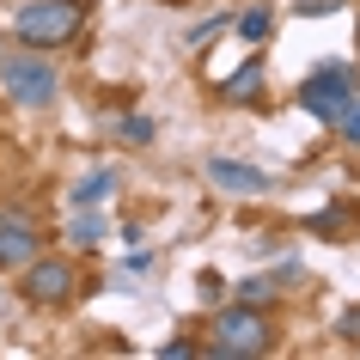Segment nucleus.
Listing matches in <instances>:
<instances>
[{"mask_svg":"<svg viewBox=\"0 0 360 360\" xmlns=\"http://www.w3.org/2000/svg\"><path fill=\"white\" fill-rule=\"evenodd\" d=\"M159 354H165V360H190V354H202V348H195V342H165Z\"/></svg>","mask_w":360,"mask_h":360,"instance_id":"a211bd4d","label":"nucleus"},{"mask_svg":"<svg viewBox=\"0 0 360 360\" xmlns=\"http://www.w3.org/2000/svg\"><path fill=\"white\" fill-rule=\"evenodd\" d=\"M122 269H129V275H147V269H153V250H129V257H122Z\"/></svg>","mask_w":360,"mask_h":360,"instance_id":"f3484780","label":"nucleus"},{"mask_svg":"<svg viewBox=\"0 0 360 360\" xmlns=\"http://www.w3.org/2000/svg\"><path fill=\"white\" fill-rule=\"evenodd\" d=\"M79 25H86V0H25L13 13V37L49 56V49H68L79 37Z\"/></svg>","mask_w":360,"mask_h":360,"instance_id":"f03ea898","label":"nucleus"},{"mask_svg":"<svg viewBox=\"0 0 360 360\" xmlns=\"http://www.w3.org/2000/svg\"><path fill=\"white\" fill-rule=\"evenodd\" d=\"M336 129H342V141H348V147H360V98L348 104V110H342V122H336Z\"/></svg>","mask_w":360,"mask_h":360,"instance_id":"dca6fc26","label":"nucleus"},{"mask_svg":"<svg viewBox=\"0 0 360 360\" xmlns=\"http://www.w3.org/2000/svg\"><path fill=\"white\" fill-rule=\"evenodd\" d=\"M342 6H348V0H293L300 19H323V13H342Z\"/></svg>","mask_w":360,"mask_h":360,"instance_id":"2eb2a0df","label":"nucleus"},{"mask_svg":"<svg viewBox=\"0 0 360 360\" xmlns=\"http://www.w3.org/2000/svg\"><path fill=\"white\" fill-rule=\"evenodd\" d=\"M275 293H281V287L269 281V275H245V281L232 287V300H245V305H269Z\"/></svg>","mask_w":360,"mask_h":360,"instance_id":"f8f14e48","label":"nucleus"},{"mask_svg":"<svg viewBox=\"0 0 360 360\" xmlns=\"http://www.w3.org/2000/svg\"><path fill=\"white\" fill-rule=\"evenodd\" d=\"M74 287H79V269H74V257H31V263L19 269V293L31 305H68L74 300Z\"/></svg>","mask_w":360,"mask_h":360,"instance_id":"39448f33","label":"nucleus"},{"mask_svg":"<svg viewBox=\"0 0 360 360\" xmlns=\"http://www.w3.org/2000/svg\"><path fill=\"white\" fill-rule=\"evenodd\" d=\"M263 86H269V68H263V56H250L238 74H226V86H220V92H226L232 104H257V98H263Z\"/></svg>","mask_w":360,"mask_h":360,"instance_id":"6e6552de","label":"nucleus"},{"mask_svg":"<svg viewBox=\"0 0 360 360\" xmlns=\"http://www.w3.org/2000/svg\"><path fill=\"white\" fill-rule=\"evenodd\" d=\"M116 134H122L129 147H147V141H153V116H122V122H116Z\"/></svg>","mask_w":360,"mask_h":360,"instance_id":"ddd939ff","label":"nucleus"},{"mask_svg":"<svg viewBox=\"0 0 360 360\" xmlns=\"http://www.w3.org/2000/svg\"><path fill=\"white\" fill-rule=\"evenodd\" d=\"M37 250H43V232L31 226V220H19V214H13V220H0V269H13V275H19Z\"/></svg>","mask_w":360,"mask_h":360,"instance_id":"0eeeda50","label":"nucleus"},{"mask_svg":"<svg viewBox=\"0 0 360 360\" xmlns=\"http://www.w3.org/2000/svg\"><path fill=\"white\" fill-rule=\"evenodd\" d=\"M68 195H74V208H104V202L116 195V171H92V177H79Z\"/></svg>","mask_w":360,"mask_h":360,"instance_id":"9d476101","label":"nucleus"},{"mask_svg":"<svg viewBox=\"0 0 360 360\" xmlns=\"http://www.w3.org/2000/svg\"><path fill=\"white\" fill-rule=\"evenodd\" d=\"M0 92L13 98L19 110H49L61 98V74L43 49H31L19 37H0Z\"/></svg>","mask_w":360,"mask_h":360,"instance_id":"f257e3e1","label":"nucleus"},{"mask_svg":"<svg viewBox=\"0 0 360 360\" xmlns=\"http://www.w3.org/2000/svg\"><path fill=\"white\" fill-rule=\"evenodd\" d=\"M208 354H220V360H257V354H269L275 348V323H269V311L263 305H245V300H232L220 318H214V330H208Z\"/></svg>","mask_w":360,"mask_h":360,"instance_id":"7ed1b4c3","label":"nucleus"},{"mask_svg":"<svg viewBox=\"0 0 360 360\" xmlns=\"http://www.w3.org/2000/svg\"><path fill=\"white\" fill-rule=\"evenodd\" d=\"M104 238H110V220H104L98 208H74V220H68V245H74V250H98Z\"/></svg>","mask_w":360,"mask_h":360,"instance_id":"1a4fd4ad","label":"nucleus"},{"mask_svg":"<svg viewBox=\"0 0 360 360\" xmlns=\"http://www.w3.org/2000/svg\"><path fill=\"white\" fill-rule=\"evenodd\" d=\"M300 110L305 116H318L323 129H336L342 122V110H348V104H354V68H348V61H323V68H311V74L300 79Z\"/></svg>","mask_w":360,"mask_h":360,"instance_id":"20e7f679","label":"nucleus"},{"mask_svg":"<svg viewBox=\"0 0 360 360\" xmlns=\"http://www.w3.org/2000/svg\"><path fill=\"white\" fill-rule=\"evenodd\" d=\"M195 293H202V300H208V305H220V300H226V293H232V287H226V275H214V269H208V275L195 281Z\"/></svg>","mask_w":360,"mask_h":360,"instance_id":"4468645a","label":"nucleus"},{"mask_svg":"<svg viewBox=\"0 0 360 360\" xmlns=\"http://www.w3.org/2000/svg\"><path fill=\"white\" fill-rule=\"evenodd\" d=\"M269 25H275V13H269V6H250V13H238V25H232V31H238V43H263Z\"/></svg>","mask_w":360,"mask_h":360,"instance_id":"9b49d317","label":"nucleus"},{"mask_svg":"<svg viewBox=\"0 0 360 360\" xmlns=\"http://www.w3.org/2000/svg\"><path fill=\"white\" fill-rule=\"evenodd\" d=\"M208 184L214 190H226V195H263L269 190V171H257V165H245V159H208Z\"/></svg>","mask_w":360,"mask_h":360,"instance_id":"423d86ee","label":"nucleus"}]
</instances>
